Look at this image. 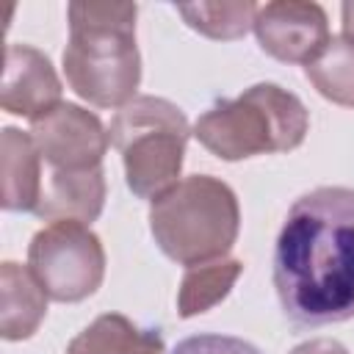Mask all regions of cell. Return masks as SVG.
Returning a JSON list of instances; mask_svg holds the SVG:
<instances>
[{"mask_svg":"<svg viewBox=\"0 0 354 354\" xmlns=\"http://www.w3.org/2000/svg\"><path fill=\"white\" fill-rule=\"evenodd\" d=\"M274 288L296 326L354 318V188L299 196L274 246Z\"/></svg>","mask_w":354,"mask_h":354,"instance_id":"1","label":"cell"},{"mask_svg":"<svg viewBox=\"0 0 354 354\" xmlns=\"http://www.w3.org/2000/svg\"><path fill=\"white\" fill-rule=\"evenodd\" d=\"M64 75L69 88L97 108H122L141 83L136 3H69Z\"/></svg>","mask_w":354,"mask_h":354,"instance_id":"2","label":"cell"},{"mask_svg":"<svg viewBox=\"0 0 354 354\" xmlns=\"http://www.w3.org/2000/svg\"><path fill=\"white\" fill-rule=\"evenodd\" d=\"M241 227L232 188L216 177L194 174L152 199L149 230L166 257L180 266L224 260Z\"/></svg>","mask_w":354,"mask_h":354,"instance_id":"3","label":"cell"},{"mask_svg":"<svg viewBox=\"0 0 354 354\" xmlns=\"http://www.w3.org/2000/svg\"><path fill=\"white\" fill-rule=\"evenodd\" d=\"M307 130L304 102L277 83H257L235 100H218L194 124L196 141L221 160L290 152Z\"/></svg>","mask_w":354,"mask_h":354,"instance_id":"4","label":"cell"},{"mask_svg":"<svg viewBox=\"0 0 354 354\" xmlns=\"http://www.w3.org/2000/svg\"><path fill=\"white\" fill-rule=\"evenodd\" d=\"M188 136L185 113L163 97L141 94L116 111L108 138L122 152L127 188L138 199H158L180 183Z\"/></svg>","mask_w":354,"mask_h":354,"instance_id":"5","label":"cell"},{"mask_svg":"<svg viewBox=\"0 0 354 354\" xmlns=\"http://www.w3.org/2000/svg\"><path fill=\"white\" fill-rule=\"evenodd\" d=\"M28 268L55 301L88 299L105 277V249L80 221H50L28 246Z\"/></svg>","mask_w":354,"mask_h":354,"instance_id":"6","label":"cell"},{"mask_svg":"<svg viewBox=\"0 0 354 354\" xmlns=\"http://www.w3.org/2000/svg\"><path fill=\"white\" fill-rule=\"evenodd\" d=\"M30 138L39 155L55 171H83L102 166V155L111 141L102 122L75 102H61L44 116L33 119Z\"/></svg>","mask_w":354,"mask_h":354,"instance_id":"7","label":"cell"},{"mask_svg":"<svg viewBox=\"0 0 354 354\" xmlns=\"http://www.w3.org/2000/svg\"><path fill=\"white\" fill-rule=\"evenodd\" d=\"M254 33L260 47L285 64H310L332 39L326 11L318 3L274 0L257 8Z\"/></svg>","mask_w":354,"mask_h":354,"instance_id":"8","label":"cell"},{"mask_svg":"<svg viewBox=\"0 0 354 354\" xmlns=\"http://www.w3.org/2000/svg\"><path fill=\"white\" fill-rule=\"evenodd\" d=\"M61 80L50 58L30 44H8L0 83V105L30 122L61 105Z\"/></svg>","mask_w":354,"mask_h":354,"instance_id":"9","label":"cell"},{"mask_svg":"<svg viewBox=\"0 0 354 354\" xmlns=\"http://www.w3.org/2000/svg\"><path fill=\"white\" fill-rule=\"evenodd\" d=\"M105 205L102 166L83 171H50L41 185L36 216L44 221H94Z\"/></svg>","mask_w":354,"mask_h":354,"instance_id":"10","label":"cell"},{"mask_svg":"<svg viewBox=\"0 0 354 354\" xmlns=\"http://www.w3.org/2000/svg\"><path fill=\"white\" fill-rule=\"evenodd\" d=\"M41 155L30 138L17 127L0 136V202L6 210H36L41 196Z\"/></svg>","mask_w":354,"mask_h":354,"instance_id":"11","label":"cell"},{"mask_svg":"<svg viewBox=\"0 0 354 354\" xmlns=\"http://www.w3.org/2000/svg\"><path fill=\"white\" fill-rule=\"evenodd\" d=\"M47 315V290L30 268L17 263L0 266V335L6 340L30 337Z\"/></svg>","mask_w":354,"mask_h":354,"instance_id":"12","label":"cell"},{"mask_svg":"<svg viewBox=\"0 0 354 354\" xmlns=\"http://www.w3.org/2000/svg\"><path fill=\"white\" fill-rule=\"evenodd\" d=\"M66 354H163V337L158 329H144L119 313H105L72 337Z\"/></svg>","mask_w":354,"mask_h":354,"instance_id":"13","label":"cell"},{"mask_svg":"<svg viewBox=\"0 0 354 354\" xmlns=\"http://www.w3.org/2000/svg\"><path fill=\"white\" fill-rule=\"evenodd\" d=\"M241 271H243L241 260H213L205 266H191L177 290V313L183 318L207 313L221 299H227Z\"/></svg>","mask_w":354,"mask_h":354,"instance_id":"14","label":"cell"},{"mask_svg":"<svg viewBox=\"0 0 354 354\" xmlns=\"http://www.w3.org/2000/svg\"><path fill=\"white\" fill-rule=\"evenodd\" d=\"M307 80L321 97L354 108V41L346 36H332L326 47L304 64Z\"/></svg>","mask_w":354,"mask_h":354,"instance_id":"15","label":"cell"},{"mask_svg":"<svg viewBox=\"0 0 354 354\" xmlns=\"http://www.w3.org/2000/svg\"><path fill=\"white\" fill-rule=\"evenodd\" d=\"M254 3L241 0V3H191V6H177L180 17L199 33L210 39H241L249 28H254L257 17Z\"/></svg>","mask_w":354,"mask_h":354,"instance_id":"16","label":"cell"},{"mask_svg":"<svg viewBox=\"0 0 354 354\" xmlns=\"http://www.w3.org/2000/svg\"><path fill=\"white\" fill-rule=\"evenodd\" d=\"M171 354H263L252 343L232 335H194L180 340Z\"/></svg>","mask_w":354,"mask_h":354,"instance_id":"17","label":"cell"},{"mask_svg":"<svg viewBox=\"0 0 354 354\" xmlns=\"http://www.w3.org/2000/svg\"><path fill=\"white\" fill-rule=\"evenodd\" d=\"M290 354H348V351L343 348V343H337L332 337H315V340L299 343Z\"/></svg>","mask_w":354,"mask_h":354,"instance_id":"18","label":"cell"},{"mask_svg":"<svg viewBox=\"0 0 354 354\" xmlns=\"http://www.w3.org/2000/svg\"><path fill=\"white\" fill-rule=\"evenodd\" d=\"M340 14H343V36L354 41V0H348V3H343V8H340Z\"/></svg>","mask_w":354,"mask_h":354,"instance_id":"19","label":"cell"}]
</instances>
